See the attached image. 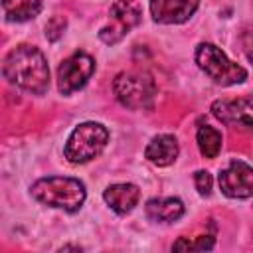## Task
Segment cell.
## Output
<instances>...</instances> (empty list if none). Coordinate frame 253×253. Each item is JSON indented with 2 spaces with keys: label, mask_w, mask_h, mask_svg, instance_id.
<instances>
[{
  "label": "cell",
  "mask_w": 253,
  "mask_h": 253,
  "mask_svg": "<svg viewBox=\"0 0 253 253\" xmlns=\"http://www.w3.org/2000/svg\"><path fill=\"white\" fill-rule=\"evenodd\" d=\"M32 196L49 208H59L65 211H77L85 202L83 182L67 176H49L34 182Z\"/></svg>",
  "instance_id": "cell-2"
},
{
  "label": "cell",
  "mask_w": 253,
  "mask_h": 253,
  "mask_svg": "<svg viewBox=\"0 0 253 253\" xmlns=\"http://www.w3.org/2000/svg\"><path fill=\"white\" fill-rule=\"evenodd\" d=\"M2 10L10 22H26L42 12V0H2Z\"/></svg>",
  "instance_id": "cell-14"
},
{
  "label": "cell",
  "mask_w": 253,
  "mask_h": 253,
  "mask_svg": "<svg viewBox=\"0 0 253 253\" xmlns=\"http://www.w3.org/2000/svg\"><path fill=\"white\" fill-rule=\"evenodd\" d=\"M196 142H198V148L200 152L206 156V158H215L221 150V132L210 125H202L198 126V132H196Z\"/></svg>",
  "instance_id": "cell-15"
},
{
  "label": "cell",
  "mask_w": 253,
  "mask_h": 253,
  "mask_svg": "<svg viewBox=\"0 0 253 253\" xmlns=\"http://www.w3.org/2000/svg\"><path fill=\"white\" fill-rule=\"evenodd\" d=\"M215 245V237L213 235H200L196 239H188V237H180L174 245L172 251H208Z\"/></svg>",
  "instance_id": "cell-16"
},
{
  "label": "cell",
  "mask_w": 253,
  "mask_h": 253,
  "mask_svg": "<svg viewBox=\"0 0 253 253\" xmlns=\"http://www.w3.org/2000/svg\"><path fill=\"white\" fill-rule=\"evenodd\" d=\"M251 178H253V170L247 162L231 160L229 166L219 174V188L227 198L245 200L251 196V190H253Z\"/></svg>",
  "instance_id": "cell-8"
},
{
  "label": "cell",
  "mask_w": 253,
  "mask_h": 253,
  "mask_svg": "<svg viewBox=\"0 0 253 253\" xmlns=\"http://www.w3.org/2000/svg\"><path fill=\"white\" fill-rule=\"evenodd\" d=\"M107 140L109 130L101 123H81L69 134L63 154L71 164H85L103 152Z\"/></svg>",
  "instance_id": "cell-4"
},
{
  "label": "cell",
  "mask_w": 253,
  "mask_h": 253,
  "mask_svg": "<svg viewBox=\"0 0 253 253\" xmlns=\"http://www.w3.org/2000/svg\"><path fill=\"white\" fill-rule=\"evenodd\" d=\"M198 67L219 85H235L247 79V69L227 59V55L213 43H200L196 47Z\"/></svg>",
  "instance_id": "cell-5"
},
{
  "label": "cell",
  "mask_w": 253,
  "mask_h": 253,
  "mask_svg": "<svg viewBox=\"0 0 253 253\" xmlns=\"http://www.w3.org/2000/svg\"><path fill=\"white\" fill-rule=\"evenodd\" d=\"M178 152H180V146H178L176 136L158 134L148 142V146L144 150V156L156 166H168L178 158Z\"/></svg>",
  "instance_id": "cell-12"
},
{
  "label": "cell",
  "mask_w": 253,
  "mask_h": 253,
  "mask_svg": "<svg viewBox=\"0 0 253 253\" xmlns=\"http://www.w3.org/2000/svg\"><path fill=\"white\" fill-rule=\"evenodd\" d=\"M113 91L119 103L126 109H150L158 95L156 81L146 71H123L113 81Z\"/></svg>",
  "instance_id": "cell-3"
},
{
  "label": "cell",
  "mask_w": 253,
  "mask_h": 253,
  "mask_svg": "<svg viewBox=\"0 0 253 253\" xmlns=\"http://www.w3.org/2000/svg\"><path fill=\"white\" fill-rule=\"evenodd\" d=\"M146 217L160 223H172L184 215V204L178 198H152L146 202Z\"/></svg>",
  "instance_id": "cell-13"
},
{
  "label": "cell",
  "mask_w": 253,
  "mask_h": 253,
  "mask_svg": "<svg viewBox=\"0 0 253 253\" xmlns=\"http://www.w3.org/2000/svg\"><path fill=\"white\" fill-rule=\"evenodd\" d=\"M95 73V59L85 51H75L57 67V89L61 95H71L85 87Z\"/></svg>",
  "instance_id": "cell-7"
},
{
  "label": "cell",
  "mask_w": 253,
  "mask_h": 253,
  "mask_svg": "<svg viewBox=\"0 0 253 253\" xmlns=\"http://www.w3.org/2000/svg\"><path fill=\"white\" fill-rule=\"evenodd\" d=\"M65 26H67V22H65L63 16H53V18L47 22V26H45V38H47L49 42L59 40V38L63 36Z\"/></svg>",
  "instance_id": "cell-17"
},
{
  "label": "cell",
  "mask_w": 253,
  "mask_h": 253,
  "mask_svg": "<svg viewBox=\"0 0 253 253\" xmlns=\"http://www.w3.org/2000/svg\"><path fill=\"white\" fill-rule=\"evenodd\" d=\"M194 182H196V188H198V192L202 196H210V192H211V176H210V172L198 170L194 174Z\"/></svg>",
  "instance_id": "cell-18"
},
{
  "label": "cell",
  "mask_w": 253,
  "mask_h": 253,
  "mask_svg": "<svg viewBox=\"0 0 253 253\" xmlns=\"http://www.w3.org/2000/svg\"><path fill=\"white\" fill-rule=\"evenodd\" d=\"M251 99H217L211 103V115L223 125H243L251 126Z\"/></svg>",
  "instance_id": "cell-10"
},
{
  "label": "cell",
  "mask_w": 253,
  "mask_h": 253,
  "mask_svg": "<svg viewBox=\"0 0 253 253\" xmlns=\"http://www.w3.org/2000/svg\"><path fill=\"white\" fill-rule=\"evenodd\" d=\"M200 0H150L152 20L158 24H182L198 10Z\"/></svg>",
  "instance_id": "cell-9"
},
{
  "label": "cell",
  "mask_w": 253,
  "mask_h": 253,
  "mask_svg": "<svg viewBox=\"0 0 253 253\" xmlns=\"http://www.w3.org/2000/svg\"><path fill=\"white\" fill-rule=\"evenodd\" d=\"M2 73L12 85L36 95H43L49 87V67L36 45L14 47L2 63Z\"/></svg>",
  "instance_id": "cell-1"
},
{
  "label": "cell",
  "mask_w": 253,
  "mask_h": 253,
  "mask_svg": "<svg viewBox=\"0 0 253 253\" xmlns=\"http://www.w3.org/2000/svg\"><path fill=\"white\" fill-rule=\"evenodd\" d=\"M138 198H140L138 186L126 184V182L125 184H113L103 192V200L119 215H125L128 211H132V208L138 204Z\"/></svg>",
  "instance_id": "cell-11"
},
{
  "label": "cell",
  "mask_w": 253,
  "mask_h": 253,
  "mask_svg": "<svg viewBox=\"0 0 253 253\" xmlns=\"http://www.w3.org/2000/svg\"><path fill=\"white\" fill-rule=\"evenodd\" d=\"M142 20V8L134 0H117L111 6L109 22L101 28L99 40L107 45L119 43L132 28H136Z\"/></svg>",
  "instance_id": "cell-6"
}]
</instances>
